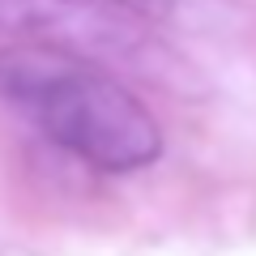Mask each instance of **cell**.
I'll use <instances>...</instances> for the list:
<instances>
[{"label":"cell","instance_id":"2","mask_svg":"<svg viewBox=\"0 0 256 256\" xmlns=\"http://www.w3.org/2000/svg\"><path fill=\"white\" fill-rule=\"evenodd\" d=\"M0 30L18 43H43L73 56L124 60L150 43V26L102 0H0Z\"/></svg>","mask_w":256,"mask_h":256},{"label":"cell","instance_id":"3","mask_svg":"<svg viewBox=\"0 0 256 256\" xmlns=\"http://www.w3.org/2000/svg\"><path fill=\"white\" fill-rule=\"evenodd\" d=\"M111 9L128 13L137 22H166V26H201L218 13L222 0H102Z\"/></svg>","mask_w":256,"mask_h":256},{"label":"cell","instance_id":"1","mask_svg":"<svg viewBox=\"0 0 256 256\" xmlns=\"http://www.w3.org/2000/svg\"><path fill=\"white\" fill-rule=\"evenodd\" d=\"M0 102L30 116L47 141L98 171H141L162 154L154 111L116 73L60 47H0Z\"/></svg>","mask_w":256,"mask_h":256}]
</instances>
